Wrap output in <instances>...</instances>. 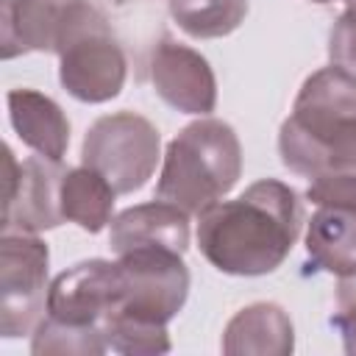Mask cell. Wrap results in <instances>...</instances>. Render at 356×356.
I'll list each match as a JSON object with an SVG mask.
<instances>
[{"label": "cell", "mask_w": 356, "mask_h": 356, "mask_svg": "<svg viewBox=\"0 0 356 356\" xmlns=\"http://www.w3.org/2000/svg\"><path fill=\"white\" fill-rule=\"evenodd\" d=\"M8 120L14 134L39 156L50 161H61L70 145V120L61 106L36 92V89H11L8 97Z\"/></svg>", "instance_id": "14"}, {"label": "cell", "mask_w": 356, "mask_h": 356, "mask_svg": "<svg viewBox=\"0 0 356 356\" xmlns=\"http://www.w3.org/2000/svg\"><path fill=\"white\" fill-rule=\"evenodd\" d=\"M106 19L89 0H0V56L61 53L81 31Z\"/></svg>", "instance_id": "7"}, {"label": "cell", "mask_w": 356, "mask_h": 356, "mask_svg": "<svg viewBox=\"0 0 356 356\" xmlns=\"http://www.w3.org/2000/svg\"><path fill=\"white\" fill-rule=\"evenodd\" d=\"M306 253L323 273L356 275V211L320 206L306 225Z\"/></svg>", "instance_id": "15"}, {"label": "cell", "mask_w": 356, "mask_h": 356, "mask_svg": "<svg viewBox=\"0 0 356 356\" xmlns=\"http://www.w3.org/2000/svg\"><path fill=\"white\" fill-rule=\"evenodd\" d=\"M122 300V273L117 261L86 259L50 281L47 314L70 325H100Z\"/></svg>", "instance_id": "10"}, {"label": "cell", "mask_w": 356, "mask_h": 356, "mask_svg": "<svg viewBox=\"0 0 356 356\" xmlns=\"http://www.w3.org/2000/svg\"><path fill=\"white\" fill-rule=\"evenodd\" d=\"M61 161L44 156H31L17 161L14 150L6 145V189H3V231L39 234L58 228L64 222L58 189L64 178Z\"/></svg>", "instance_id": "8"}, {"label": "cell", "mask_w": 356, "mask_h": 356, "mask_svg": "<svg viewBox=\"0 0 356 356\" xmlns=\"http://www.w3.org/2000/svg\"><path fill=\"white\" fill-rule=\"evenodd\" d=\"M278 153L284 167L306 178L356 170V72L331 64L303 81L281 122Z\"/></svg>", "instance_id": "2"}, {"label": "cell", "mask_w": 356, "mask_h": 356, "mask_svg": "<svg viewBox=\"0 0 356 356\" xmlns=\"http://www.w3.org/2000/svg\"><path fill=\"white\" fill-rule=\"evenodd\" d=\"M306 200L317 206L356 211V170H334V172L312 178L306 189Z\"/></svg>", "instance_id": "20"}, {"label": "cell", "mask_w": 356, "mask_h": 356, "mask_svg": "<svg viewBox=\"0 0 356 356\" xmlns=\"http://www.w3.org/2000/svg\"><path fill=\"white\" fill-rule=\"evenodd\" d=\"M242 175V145L236 131L217 120L200 117L178 131L167 145L156 197L175 203L189 217L222 200Z\"/></svg>", "instance_id": "3"}, {"label": "cell", "mask_w": 356, "mask_h": 356, "mask_svg": "<svg viewBox=\"0 0 356 356\" xmlns=\"http://www.w3.org/2000/svg\"><path fill=\"white\" fill-rule=\"evenodd\" d=\"M47 245L28 231L0 236V334L17 339L33 334L47 312Z\"/></svg>", "instance_id": "6"}, {"label": "cell", "mask_w": 356, "mask_h": 356, "mask_svg": "<svg viewBox=\"0 0 356 356\" xmlns=\"http://www.w3.org/2000/svg\"><path fill=\"white\" fill-rule=\"evenodd\" d=\"M328 58L350 72H356V0H348V8L337 17L328 36Z\"/></svg>", "instance_id": "21"}, {"label": "cell", "mask_w": 356, "mask_h": 356, "mask_svg": "<svg viewBox=\"0 0 356 356\" xmlns=\"http://www.w3.org/2000/svg\"><path fill=\"white\" fill-rule=\"evenodd\" d=\"M108 245L120 256L134 248H170L186 253L189 248V214L167 200H150L128 206L111 220Z\"/></svg>", "instance_id": "12"}, {"label": "cell", "mask_w": 356, "mask_h": 356, "mask_svg": "<svg viewBox=\"0 0 356 356\" xmlns=\"http://www.w3.org/2000/svg\"><path fill=\"white\" fill-rule=\"evenodd\" d=\"M114 186L92 167H67L58 189V203L64 220L75 222L86 234H100L106 225H111L114 211Z\"/></svg>", "instance_id": "16"}, {"label": "cell", "mask_w": 356, "mask_h": 356, "mask_svg": "<svg viewBox=\"0 0 356 356\" xmlns=\"http://www.w3.org/2000/svg\"><path fill=\"white\" fill-rule=\"evenodd\" d=\"M117 264L122 273V300L111 312L167 325L184 309L189 298V270L184 253L170 248H134L120 253Z\"/></svg>", "instance_id": "5"}, {"label": "cell", "mask_w": 356, "mask_h": 356, "mask_svg": "<svg viewBox=\"0 0 356 356\" xmlns=\"http://www.w3.org/2000/svg\"><path fill=\"white\" fill-rule=\"evenodd\" d=\"M100 331L106 337V345L122 356H159L172 348L167 325L142 323L125 314H106L100 323Z\"/></svg>", "instance_id": "19"}, {"label": "cell", "mask_w": 356, "mask_h": 356, "mask_svg": "<svg viewBox=\"0 0 356 356\" xmlns=\"http://www.w3.org/2000/svg\"><path fill=\"white\" fill-rule=\"evenodd\" d=\"M170 17L192 39L234 33L248 17V0H167Z\"/></svg>", "instance_id": "17"}, {"label": "cell", "mask_w": 356, "mask_h": 356, "mask_svg": "<svg viewBox=\"0 0 356 356\" xmlns=\"http://www.w3.org/2000/svg\"><path fill=\"white\" fill-rule=\"evenodd\" d=\"M300 200L275 178L250 184L234 200H217L197 214V248L225 275H267L284 264L300 234Z\"/></svg>", "instance_id": "1"}, {"label": "cell", "mask_w": 356, "mask_h": 356, "mask_svg": "<svg viewBox=\"0 0 356 356\" xmlns=\"http://www.w3.org/2000/svg\"><path fill=\"white\" fill-rule=\"evenodd\" d=\"M106 337L100 325H70L50 314L39 320V325L31 334V353L33 356H100L106 353Z\"/></svg>", "instance_id": "18"}, {"label": "cell", "mask_w": 356, "mask_h": 356, "mask_svg": "<svg viewBox=\"0 0 356 356\" xmlns=\"http://www.w3.org/2000/svg\"><path fill=\"white\" fill-rule=\"evenodd\" d=\"M312 3H320V6H325V3H334V0H312Z\"/></svg>", "instance_id": "23"}, {"label": "cell", "mask_w": 356, "mask_h": 356, "mask_svg": "<svg viewBox=\"0 0 356 356\" xmlns=\"http://www.w3.org/2000/svg\"><path fill=\"white\" fill-rule=\"evenodd\" d=\"M225 356H289L295 350V325L278 303H250L239 309L222 331Z\"/></svg>", "instance_id": "13"}, {"label": "cell", "mask_w": 356, "mask_h": 356, "mask_svg": "<svg viewBox=\"0 0 356 356\" xmlns=\"http://www.w3.org/2000/svg\"><path fill=\"white\" fill-rule=\"evenodd\" d=\"M128 61L108 19L81 31L58 53V81L81 103H108L125 86Z\"/></svg>", "instance_id": "9"}, {"label": "cell", "mask_w": 356, "mask_h": 356, "mask_svg": "<svg viewBox=\"0 0 356 356\" xmlns=\"http://www.w3.org/2000/svg\"><path fill=\"white\" fill-rule=\"evenodd\" d=\"M161 136L156 125L134 111L97 117L81 145V164L97 170L117 195L139 192L156 172Z\"/></svg>", "instance_id": "4"}, {"label": "cell", "mask_w": 356, "mask_h": 356, "mask_svg": "<svg viewBox=\"0 0 356 356\" xmlns=\"http://www.w3.org/2000/svg\"><path fill=\"white\" fill-rule=\"evenodd\" d=\"M331 323L342 337L345 353L356 356V275L339 278V284H337V312H334Z\"/></svg>", "instance_id": "22"}, {"label": "cell", "mask_w": 356, "mask_h": 356, "mask_svg": "<svg viewBox=\"0 0 356 356\" xmlns=\"http://www.w3.org/2000/svg\"><path fill=\"white\" fill-rule=\"evenodd\" d=\"M150 81L156 95L181 114L209 117L217 106V78L211 64L197 50L170 36L150 53Z\"/></svg>", "instance_id": "11"}]
</instances>
